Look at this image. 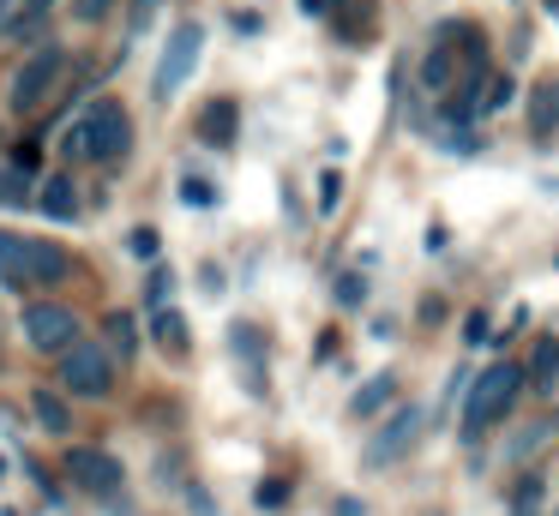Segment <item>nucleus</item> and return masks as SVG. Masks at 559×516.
I'll return each mask as SVG.
<instances>
[{
    "label": "nucleus",
    "instance_id": "obj_1",
    "mask_svg": "<svg viewBox=\"0 0 559 516\" xmlns=\"http://www.w3.org/2000/svg\"><path fill=\"white\" fill-rule=\"evenodd\" d=\"M523 379H530V372L511 367V360L487 367L481 379L469 384V396H463V432L475 439V432H487L493 420H506V415H511V403L523 396Z\"/></svg>",
    "mask_w": 559,
    "mask_h": 516
},
{
    "label": "nucleus",
    "instance_id": "obj_2",
    "mask_svg": "<svg viewBox=\"0 0 559 516\" xmlns=\"http://www.w3.org/2000/svg\"><path fill=\"white\" fill-rule=\"evenodd\" d=\"M421 432H427V408L421 403H403L397 415L385 420V427L367 439V451H361V463L367 468H391V463H403V456L421 444Z\"/></svg>",
    "mask_w": 559,
    "mask_h": 516
},
{
    "label": "nucleus",
    "instance_id": "obj_3",
    "mask_svg": "<svg viewBox=\"0 0 559 516\" xmlns=\"http://www.w3.org/2000/svg\"><path fill=\"white\" fill-rule=\"evenodd\" d=\"M127 139H133V120H127V108L115 103V96H103V103L91 108L85 120H79L73 151H79V156H121Z\"/></svg>",
    "mask_w": 559,
    "mask_h": 516
},
{
    "label": "nucleus",
    "instance_id": "obj_4",
    "mask_svg": "<svg viewBox=\"0 0 559 516\" xmlns=\"http://www.w3.org/2000/svg\"><path fill=\"white\" fill-rule=\"evenodd\" d=\"M61 384L73 396H109V384H115V367H109V355H103L97 343H73L61 355Z\"/></svg>",
    "mask_w": 559,
    "mask_h": 516
},
{
    "label": "nucleus",
    "instance_id": "obj_5",
    "mask_svg": "<svg viewBox=\"0 0 559 516\" xmlns=\"http://www.w3.org/2000/svg\"><path fill=\"white\" fill-rule=\"evenodd\" d=\"M199 55H205V31L199 24H181V31L163 43V60H157V96H175L187 79H193Z\"/></svg>",
    "mask_w": 559,
    "mask_h": 516
},
{
    "label": "nucleus",
    "instance_id": "obj_6",
    "mask_svg": "<svg viewBox=\"0 0 559 516\" xmlns=\"http://www.w3.org/2000/svg\"><path fill=\"white\" fill-rule=\"evenodd\" d=\"M73 331H79V319L67 307H55V300L25 307V336H31V348H43V355H67V348H73Z\"/></svg>",
    "mask_w": 559,
    "mask_h": 516
},
{
    "label": "nucleus",
    "instance_id": "obj_7",
    "mask_svg": "<svg viewBox=\"0 0 559 516\" xmlns=\"http://www.w3.org/2000/svg\"><path fill=\"white\" fill-rule=\"evenodd\" d=\"M61 48H37V55L25 60V67H19V79H13V108L19 115H31V108H43V96H49V84L61 79Z\"/></svg>",
    "mask_w": 559,
    "mask_h": 516
},
{
    "label": "nucleus",
    "instance_id": "obj_8",
    "mask_svg": "<svg viewBox=\"0 0 559 516\" xmlns=\"http://www.w3.org/2000/svg\"><path fill=\"white\" fill-rule=\"evenodd\" d=\"M67 475H73L85 492H97V499H115V492H121V463H115L109 451H91V444L67 451Z\"/></svg>",
    "mask_w": 559,
    "mask_h": 516
},
{
    "label": "nucleus",
    "instance_id": "obj_9",
    "mask_svg": "<svg viewBox=\"0 0 559 516\" xmlns=\"http://www.w3.org/2000/svg\"><path fill=\"white\" fill-rule=\"evenodd\" d=\"M199 139L217 144V151H223V144H235V139H241V108H235L229 96L205 103V108H199Z\"/></svg>",
    "mask_w": 559,
    "mask_h": 516
},
{
    "label": "nucleus",
    "instance_id": "obj_10",
    "mask_svg": "<svg viewBox=\"0 0 559 516\" xmlns=\"http://www.w3.org/2000/svg\"><path fill=\"white\" fill-rule=\"evenodd\" d=\"M31 235H7L0 228V288H31Z\"/></svg>",
    "mask_w": 559,
    "mask_h": 516
},
{
    "label": "nucleus",
    "instance_id": "obj_11",
    "mask_svg": "<svg viewBox=\"0 0 559 516\" xmlns=\"http://www.w3.org/2000/svg\"><path fill=\"white\" fill-rule=\"evenodd\" d=\"M559 132V84L542 79L530 91V139H554Z\"/></svg>",
    "mask_w": 559,
    "mask_h": 516
},
{
    "label": "nucleus",
    "instance_id": "obj_12",
    "mask_svg": "<svg viewBox=\"0 0 559 516\" xmlns=\"http://www.w3.org/2000/svg\"><path fill=\"white\" fill-rule=\"evenodd\" d=\"M391 396H397V379H391V372H379V379H367L361 391L349 396V415H361V420H367V415H379V408H385Z\"/></svg>",
    "mask_w": 559,
    "mask_h": 516
},
{
    "label": "nucleus",
    "instance_id": "obj_13",
    "mask_svg": "<svg viewBox=\"0 0 559 516\" xmlns=\"http://www.w3.org/2000/svg\"><path fill=\"white\" fill-rule=\"evenodd\" d=\"M61 276H67V252L49 247V240H37V247H31V283H61Z\"/></svg>",
    "mask_w": 559,
    "mask_h": 516
},
{
    "label": "nucleus",
    "instance_id": "obj_14",
    "mask_svg": "<svg viewBox=\"0 0 559 516\" xmlns=\"http://www.w3.org/2000/svg\"><path fill=\"white\" fill-rule=\"evenodd\" d=\"M229 348H235V355H247V367H253V384L265 391V379H259V372H265V343H259V331H253V324H235Z\"/></svg>",
    "mask_w": 559,
    "mask_h": 516
},
{
    "label": "nucleus",
    "instance_id": "obj_15",
    "mask_svg": "<svg viewBox=\"0 0 559 516\" xmlns=\"http://www.w3.org/2000/svg\"><path fill=\"white\" fill-rule=\"evenodd\" d=\"M31 415H37V427H43V432H67V427H73L67 403H61V396H49V391H37V396H31Z\"/></svg>",
    "mask_w": 559,
    "mask_h": 516
},
{
    "label": "nucleus",
    "instance_id": "obj_16",
    "mask_svg": "<svg viewBox=\"0 0 559 516\" xmlns=\"http://www.w3.org/2000/svg\"><path fill=\"white\" fill-rule=\"evenodd\" d=\"M151 331H157V343L169 348V355H181V348H187V324H181V312H169V307L151 312Z\"/></svg>",
    "mask_w": 559,
    "mask_h": 516
},
{
    "label": "nucleus",
    "instance_id": "obj_17",
    "mask_svg": "<svg viewBox=\"0 0 559 516\" xmlns=\"http://www.w3.org/2000/svg\"><path fill=\"white\" fill-rule=\"evenodd\" d=\"M37 204H43V211L55 216V223H73V216H79V204H73V187H67V180H49Z\"/></svg>",
    "mask_w": 559,
    "mask_h": 516
},
{
    "label": "nucleus",
    "instance_id": "obj_18",
    "mask_svg": "<svg viewBox=\"0 0 559 516\" xmlns=\"http://www.w3.org/2000/svg\"><path fill=\"white\" fill-rule=\"evenodd\" d=\"M530 379H535V384H554V379H559V343H554V336H542V343H535Z\"/></svg>",
    "mask_w": 559,
    "mask_h": 516
},
{
    "label": "nucleus",
    "instance_id": "obj_19",
    "mask_svg": "<svg viewBox=\"0 0 559 516\" xmlns=\"http://www.w3.org/2000/svg\"><path fill=\"white\" fill-rule=\"evenodd\" d=\"M421 79H427V91H445V84H451V48H445V43H439L433 55H427Z\"/></svg>",
    "mask_w": 559,
    "mask_h": 516
},
{
    "label": "nucleus",
    "instance_id": "obj_20",
    "mask_svg": "<svg viewBox=\"0 0 559 516\" xmlns=\"http://www.w3.org/2000/svg\"><path fill=\"white\" fill-rule=\"evenodd\" d=\"M343 204V175L337 168H325V175H319V216H331Z\"/></svg>",
    "mask_w": 559,
    "mask_h": 516
},
{
    "label": "nucleus",
    "instance_id": "obj_21",
    "mask_svg": "<svg viewBox=\"0 0 559 516\" xmlns=\"http://www.w3.org/2000/svg\"><path fill=\"white\" fill-rule=\"evenodd\" d=\"M181 204H199V211H211V204H217V192H211V180L187 175V180H181Z\"/></svg>",
    "mask_w": 559,
    "mask_h": 516
},
{
    "label": "nucleus",
    "instance_id": "obj_22",
    "mask_svg": "<svg viewBox=\"0 0 559 516\" xmlns=\"http://www.w3.org/2000/svg\"><path fill=\"white\" fill-rule=\"evenodd\" d=\"M331 288H337V307H361L367 300V276H337Z\"/></svg>",
    "mask_w": 559,
    "mask_h": 516
},
{
    "label": "nucleus",
    "instance_id": "obj_23",
    "mask_svg": "<svg viewBox=\"0 0 559 516\" xmlns=\"http://www.w3.org/2000/svg\"><path fill=\"white\" fill-rule=\"evenodd\" d=\"M127 252H133V259H157V228H133V235H127Z\"/></svg>",
    "mask_w": 559,
    "mask_h": 516
},
{
    "label": "nucleus",
    "instance_id": "obj_24",
    "mask_svg": "<svg viewBox=\"0 0 559 516\" xmlns=\"http://www.w3.org/2000/svg\"><path fill=\"white\" fill-rule=\"evenodd\" d=\"M253 499H259V511H277V504L289 499V480H265V487H259Z\"/></svg>",
    "mask_w": 559,
    "mask_h": 516
},
{
    "label": "nucleus",
    "instance_id": "obj_25",
    "mask_svg": "<svg viewBox=\"0 0 559 516\" xmlns=\"http://www.w3.org/2000/svg\"><path fill=\"white\" fill-rule=\"evenodd\" d=\"M109 336H115V348H133L139 343V331H133V319H127V312H115V319H109Z\"/></svg>",
    "mask_w": 559,
    "mask_h": 516
},
{
    "label": "nucleus",
    "instance_id": "obj_26",
    "mask_svg": "<svg viewBox=\"0 0 559 516\" xmlns=\"http://www.w3.org/2000/svg\"><path fill=\"white\" fill-rule=\"evenodd\" d=\"M169 288H175V276H169V271H151V295H145V300L163 312V300H169Z\"/></svg>",
    "mask_w": 559,
    "mask_h": 516
},
{
    "label": "nucleus",
    "instance_id": "obj_27",
    "mask_svg": "<svg viewBox=\"0 0 559 516\" xmlns=\"http://www.w3.org/2000/svg\"><path fill=\"white\" fill-rule=\"evenodd\" d=\"M109 7H115V0H79V7H73V12H79V19H85V24H91V19H103V12H109Z\"/></svg>",
    "mask_w": 559,
    "mask_h": 516
},
{
    "label": "nucleus",
    "instance_id": "obj_28",
    "mask_svg": "<svg viewBox=\"0 0 559 516\" xmlns=\"http://www.w3.org/2000/svg\"><path fill=\"white\" fill-rule=\"evenodd\" d=\"M331 516H367V511H361V499H349V492H343V499L331 504Z\"/></svg>",
    "mask_w": 559,
    "mask_h": 516
},
{
    "label": "nucleus",
    "instance_id": "obj_29",
    "mask_svg": "<svg viewBox=\"0 0 559 516\" xmlns=\"http://www.w3.org/2000/svg\"><path fill=\"white\" fill-rule=\"evenodd\" d=\"M481 336H487V319H481V312H475V319L463 324V343H481Z\"/></svg>",
    "mask_w": 559,
    "mask_h": 516
},
{
    "label": "nucleus",
    "instance_id": "obj_30",
    "mask_svg": "<svg viewBox=\"0 0 559 516\" xmlns=\"http://www.w3.org/2000/svg\"><path fill=\"white\" fill-rule=\"evenodd\" d=\"M511 516H535V511H530V504H518V511H511Z\"/></svg>",
    "mask_w": 559,
    "mask_h": 516
},
{
    "label": "nucleus",
    "instance_id": "obj_31",
    "mask_svg": "<svg viewBox=\"0 0 559 516\" xmlns=\"http://www.w3.org/2000/svg\"><path fill=\"white\" fill-rule=\"evenodd\" d=\"M0 19H7V0H0Z\"/></svg>",
    "mask_w": 559,
    "mask_h": 516
}]
</instances>
